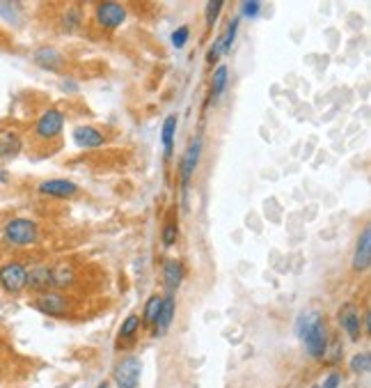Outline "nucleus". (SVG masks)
Segmentation results:
<instances>
[{
  "label": "nucleus",
  "mask_w": 371,
  "mask_h": 388,
  "mask_svg": "<svg viewBox=\"0 0 371 388\" xmlns=\"http://www.w3.org/2000/svg\"><path fill=\"white\" fill-rule=\"evenodd\" d=\"M32 305L39 312L51 315V317H65L67 312L71 310V301H69L65 294H60V292H41L32 301Z\"/></svg>",
  "instance_id": "6"
},
{
  "label": "nucleus",
  "mask_w": 371,
  "mask_h": 388,
  "mask_svg": "<svg viewBox=\"0 0 371 388\" xmlns=\"http://www.w3.org/2000/svg\"><path fill=\"white\" fill-rule=\"evenodd\" d=\"M339 326H341V331L348 336V340H353V343L360 340V336H362V315H360V310H357L355 303H344L341 305Z\"/></svg>",
  "instance_id": "9"
},
{
  "label": "nucleus",
  "mask_w": 371,
  "mask_h": 388,
  "mask_svg": "<svg viewBox=\"0 0 371 388\" xmlns=\"http://www.w3.org/2000/svg\"><path fill=\"white\" fill-rule=\"evenodd\" d=\"M0 288L7 294H21L23 290H27V267L23 262L12 260L5 262L0 267Z\"/></svg>",
  "instance_id": "3"
},
{
  "label": "nucleus",
  "mask_w": 371,
  "mask_h": 388,
  "mask_svg": "<svg viewBox=\"0 0 371 388\" xmlns=\"http://www.w3.org/2000/svg\"><path fill=\"white\" fill-rule=\"evenodd\" d=\"M161 305H163V297L161 294H151L147 299V303H144V310H142V324L151 329V326L156 324V317L158 312H161Z\"/></svg>",
  "instance_id": "20"
},
{
  "label": "nucleus",
  "mask_w": 371,
  "mask_h": 388,
  "mask_svg": "<svg viewBox=\"0 0 371 388\" xmlns=\"http://www.w3.org/2000/svg\"><path fill=\"white\" fill-rule=\"evenodd\" d=\"M71 138L80 149H96L103 147V142H106V136L92 125H78L71 131Z\"/></svg>",
  "instance_id": "11"
},
{
  "label": "nucleus",
  "mask_w": 371,
  "mask_h": 388,
  "mask_svg": "<svg viewBox=\"0 0 371 388\" xmlns=\"http://www.w3.org/2000/svg\"><path fill=\"white\" fill-rule=\"evenodd\" d=\"M339 384H341V372L335 370V372H330L321 384H314L312 388H339Z\"/></svg>",
  "instance_id": "31"
},
{
  "label": "nucleus",
  "mask_w": 371,
  "mask_h": 388,
  "mask_svg": "<svg viewBox=\"0 0 371 388\" xmlns=\"http://www.w3.org/2000/svg\"><path fill=\"white\" fill-rule=\"evenodd\" d=\"M34 63H37L41 69H48V72H58L62 67V56L55 49H39L37 56H34Z\"/></svg>",
  "instance_id": "18"
},
{
  "label": "nucleus",
  "mask_w": 371,
  "mask_h": 388,
  "mask_svg": "<svg viewBox=\"0 0 371 388\" xmlns=\"http://www.w3.org/2000/svg\"><path fill=\"white\" fill-rule=\"evenodd\" d=\"M177 125H179V118H177V115H168V118L163 120L161 140H163V149H165V159H170V156H172V149H175Z\"/></svg>",
  "instance_id": "17"
},
{
  "label": "nucleus",
  "mask_w": 371,
  "mask_h": 388,
  "mask_svg": "<svg viewBox=\"0 0 371 388\" xmlns=\"http://www.w3.org/2000/svg\"><path fill=\"white\" fill-rule=\"evenodd\" d=\"M96 388H110V384H108V381H103V384H99Z\"/></svg>",
  "instance_id": "32"
},
{
  "label": "nucleus",
  "mask_w": 371,
  "mask_h": 388,
  "mask_svg": "<svg viewBox=\"0 0 371 388\" xmlns=\"http://www.w3.org/2000/svg\"><path fill=\"white\" fill-rule=\"evenodd\" d=\"M236 32H238V19H232L229 25H227V30L220 35V46H223V56L232 51L234 46V39H236Z\"/></svg>",
  "instance_id": "24"
},
{
  "label": "nucleus",
  "mask_w": 371,
  "mask_h": 388,
  "mask_svg": "<svg viewBox=\"0 0 371 388\" xmlns=\"http://www.w3.org/2000/svg\"><path fill=\"white\" fill-rule=\"evenodd\" d=\"M183 278H186V267L181 260H168L163 264V283L168 294H175L179 285L183 283Z\"/></svg>",
  "instance_id": "14"
},
{
  "label": "nucleus",
  "mask_w": 371,
  "mask_h": 388,
  "mask_svg": "<svg viewBox=\"0 0 371 388\" xmlns=\"http://www.w3.org/2000/svg\"><path fill=\"white\" fill-rule=\"evenodd\" d=\"M227 80H229V69H227V65H216V69L211 74V97L213 99H218L220 94L225 92Z\"/></svg>",
  "instance_id": "19"
},
{
  "label": "nucleus",
  "mask_w": 371,
  "mask_h": 388,
  "mask_svg": "<svg viewBox=\"0 0 371 388\" xmlns=\"http://www.w3.org/2000/svg\"><path fill=\"white\" fill-rule=\"evenodd\" d=\"M37 191L39 195H46V198H71L78 193V186L71 180H44Z\"/></svg>",
  "instance_id": "12"
},
{
  "label": "nucleus",
  "mask_w": 371,
  "mask_h": 388,
  "mask_svg": "<svg viewBox=\"0 0 371 388\" xmlns=\"http://www.w3.org/2000/svg\"><path fill=\"white\" fill-rule=\"evenodd\" d=\"M350 370H353L355 374H364L371 370V356L369 352H360L355 354L353 358H350Z\"/></svg>",
  "instance_id": "25"
},
{
  "label": "nucleus",
  "mask_w": 371,
  "mask_h": 388,
  "mask_svg": "<svg viewBox=\"0 0 371 388\" xmlns=\"http://www.w3.org/2000/svg\"><path fill=\"white\" fill-rule=\"evenodd\" d=\"M199 156H202V140L192 138L190 145L186 147L181 161H179V180H181V186L183 188H188L192 175H195V170L199 166Z\"/></svg>",
  "instance_id": "8"
},
{
  "label": "nucleus",
  "mask_w": 371,
  "mask_h": 388,
  "mask_svg": "<svg viewBox=\"0 0 371 388\" xmlns=\"http://www.w3.org/2000/svg\"><path fill=\"white\" fill-rule=\"evenodd\" d=\"M80 19H82V14L78 12V8L67 10V14L62 17V28H65L67 32H74L80 25Z\"/></svg>",
  "instance_id": "26"
},
{
  "label": "nucleus",
  "mask_w": 371,
  "mask_h": 388,
  "mask_svg": "<svg viewBox=\"0 0 371 388\" xmlns=\"http://www.w3.org/2000/svg\"><path fill=\"white\" fill-rule=\"evenodd\" d=\"M220 56H223V46H220V37H216V39H213V44L209 46V53H206V63L218 65Z\"/></svg>",
  "instance_id": "30"
},
{
  "label": "nucleus",
  "mask_w": 371,
  "mask_h": 388,
  "mask_svg": "<svg viewBox=\"0 0 371 388\" xmlns=\"http://www.w3.org/2000/svg\"><path fill=\"white\" fill-rule=\"evenodd\" d=\"M295 333H298V338L302 340V345H305V349L312 358L321 360L328 356V322L321 312H305V315H300L298 322H295Z\"/></svg>",
  "instance_id": "1"
},
{
  "label": "nucleus",
  "mask_w": 371,
  "mask_h": 388,
  "mask_svg": "<svg viewBox=\"0 0 371 388\" xmlns=\"http://www.w3.org/2000/svg\"><path fill=\"white\" fill-rule=\"evenodd\" d=\"M140 326H142V319H140V315H135V312L124 319V322H122V329H120V345H122V343H131V340L137 336Z\"/></svg>",
  "instance_id": "21"
},
{
  "label": "nucleus",
  "mask_w": 371,
  "mask_h": 388,
  "mask_svg": "<svg viewBox=\"0 0 371 388\" xmlns=\"http://www.w3.org/2000/svg\"><path fill=\"white\" fill-rule=\"evenodd\" d=\"M175 312H177V301H175V294L163 297L161 312H158L156 324H154V336H165V333L170 331L172 319H175Z\"/></svg>",
  "instance_id": "15"
},
{
  "label": "nucleus",
  "mask_w": 371,
  "mask_h": 388,
  "mask_svg": "<svg viewBox=\"0 0 371 388\" xmlns=\"http://www.w3.org/2000/svg\"><path fill=\"white\" fill-rule=\"evenodd\" d=\"M53 269V288H58V290H67L69 285L74 283V269L71 267H67V264H58V267H51Z\"/></svg>",
  "instance_id": "22"
},
{
  "label": "nucleus",
  "mask_w": 371,
  "mask_h": 388,
  "mask_svg": "<svg viewBox=\"0 0 371 388\" xmlns=\"http://www.w3.org/2000/svg\"><path fill=\"white\" fill-rule=\"evenodd\" d=\"M140 374H142L140 358L128 356V358H122L120 363H117L115 372H113V379L120 388H137V384H140Z\"/></svg>",
  "instance_id": "7"
},
{
  "label": "nucleus",
  "mask_w": 371,
  "mask_h": 388,
  "mask_svg": "<svg viewBox=\"0 0 371 388\" xmlns=\"http://www.w3.org/2000/svg\"><path fill=\"white\" fill-rule=\"evenodd\" d=\"M27 288L32 292H48L53 290V269L48 264H34V267L27 269Z\"/></svg>",
  "instance_id": "13"
},
{
  "label": "nucleus",
  "mask_w": 371,
  "mask_h": 388,
  "mask_svg": "<svg viewBox=\"0 0 371 388\" xmlns=\"http://www.w3.org/2000/svg\"><path fill=\"white\" fill-rule=\"evenodd\" d=\"M126 17H128V10L126 5H120V3H99L94 10V19L96 23L101 25L103 30H117L120 25L126 23Z\"/></svg>",
  "instance_id": "5"
},
{
  "label": "nucleus",
  "mask_w": 371,
  "mask_h": 388,
  "mask_svg": "<svg viewBox=\"0 0 371 388\" xmlns=\"http://www.w3.org/2000/svg\"><path fill=\"white\" fill-rule=\"evenodd\" d=\"M371 267V230L369 226L362 230L355 244V253H353V271L364 274Z\"/></svg>",
  "instance_id": "10"
},
{
  "label": "nucleus",
  "mask_w": 371,
  "mask_h": 388,
  "mask_svg": "<svg viewBox=\"0 0 371 388\" xmlns=\"http://www.w3.org/2000/svg\"><path fill=\"white\" fill-rule=\"evenodd\" d=\"M188 37H190V28L188 25H181V28H177L172 32V44H175L177 49H183L186 42H188Z\"/></svg>",
  "instance_id": "29"
},
{
  "label": "nucleus",
  "mask_w": 371,
  "mask_h": 388,
  "mask_svg": "<svg viewBox=\"0 0 371 388\" xmlns=\"http://www.w3.org/2000/svg\"><path fill=\"white\" fill-rule=\"evenodd\" d=\"M223 8H225L223 0H209V3H206V25H209V28L218 21V17H220V12H223Z\"/></svg>",
  "instance_id": "27"
},
{
  "label": "nucleus",
  "mask_w": 371,
  "mask_h": 388,
  "mask_svg": "<svg viewBox=\"0 0 371 388\" xmlns=\"http://www.w3.org/2000/svg\"><path fill=\"white\" fill-rule=\"evenodd\" d=\"M179 239V221L177 216L170 214V219L163 223V230H161V241L165 248H172Z\"/></svg>",
  "instance_id": "23"
},
{
  "label": "nucleus",
  "mask_w": 371,
  "mask_h": 388,
  "mask_svg": "<svg viewBox=\"0 0 371 388\" xmlns=\"http://www.w3.org/2000/svg\"><path fill=\"white\" fill-rule=\"evenodd\" d=\"M3 237L12 246H32L39 239V226L30 219H12L5 226Z\"/></svg>",
  "instance_id": "2"
},
{
  "label": "nucleus",
  "mask_w": 371,
  "mask_h": 388,
  "mask_svg": "<svg viewBox=\"0 0 371 388\" xmlns=\"http://www.w3.org/2000/svg\"><path fill=\"white\" fill-rule=\"evenodd\" d=\"M65 113L58 111V108H48L37 118L34 122V136L41 140H55L65 129Z\"/></svg>",
  "instance_id": "4"
},
{
  "label": "nucleus",
  "mask_w": 371,
  "mask_h": 388,
  "mask_svg": "<svg viewBox=\"0 0 371 388\" xmlns=\"http://www.w3.org/2000/svg\"><path fill=\"white\" fill-rule=\"evenodd\" d=\"M21 152V136L14 129H0V159H12Z\"/></svg>",
  "instance_id": "16"
},
{
  "label": "nucleus",
  "mask_w": 371,
  "mask_h": 388,
  "mask_svg": "<svg viewBox=\"0 0 371 388\" xmlns=\"http://www.w3.org/2000/svg\"><path fill=\"white\" fill-rule=\"evenodd\" d=\"M261 12V3L259 0H245V3H240V14L245 19H257Z\"/></svg>",
  "instance_id": "28"
}]
</instances>
